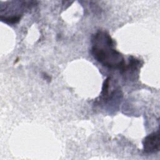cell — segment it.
<instances>
[{
  "label": "cell",
  "instance_id": "6da1fadb",
  "mask_svg": "<svg viewBox=\"0 0 160 160\" xmlns=\"http://www.w3.org/2000/svg\"><path fill=\"white\" fill-rule=\"evenodd\" d=\"M91 53L102 65L111 69L124 68L125 64L122 55L114 48V41L110 35L99 31L92 37Z\"/></svg>",
  "mask_w": 160,
  "mask_h": 160
},
{
  "label": "cell",
  "instance_id": "7a4b0ae2",
  "mask_svg": "<svg viewBox=\"0 0 160 160\" xmlns=\"http://www.w3.org/2000/svg\"><path fill=\"white\" fill-rule=\"evenodd\" d=\"M144 151L147 153H155L159 151L160 138L159 131L148 135L142 141Z\"/></svg>",
  "mask_w": 160,
  "mask_h": 160
}]
</instances>
